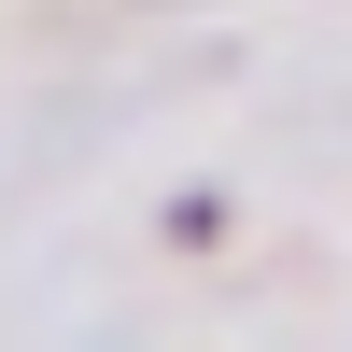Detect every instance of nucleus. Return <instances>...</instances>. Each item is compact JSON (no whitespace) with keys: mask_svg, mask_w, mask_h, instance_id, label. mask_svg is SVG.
I'll use <instances>...</instances> for the list:
<instances>
[]
</instances>
